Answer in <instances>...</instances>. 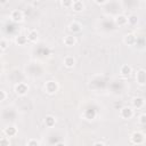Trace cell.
<instances>
[{
    "label": "cell",
    "mask_w": 146,
    "mask_h": 146,
    "mask_svg": "<svg viewBox=\"0 0 146 146\" xmlns=\"http://www.w3.org/2000/svg\"><path fill=\"white\" fill-rule=\"evenodd\" d=\"M14 90H15L16 95H18V96H25L27 94V91H29V86L25 82H19V83H17L15 86Z\"/></svg>",
    "instance_id": "obj_4"
},
{
    "label": "cell",
    "mask_w": 146,
    "mask_h": 146,
    "mask_svg": "<svg viewBox=\"0 0 146 146\" xmlns=\"http://www.w3.org/2000/svg\"><path fill=\"white\" fill-rule=\"evenodd\" d=\"M138 122H139V123H140L141 125H144V124L146 123V114H145V113H141V114L139 115Z\"/></svg>",
    "instance_id": "obj_23"
},
{
    "label": "cell",
    "mask_w": 146,
    "mask_h": 146,
    "mask_svg": "<svg viewBox=\"0 0 146 146\" xmlns=\"http://www.w3.org/2000/svg\"><path fill=\"white\" fill-rule=\"evenodd\" d=\"M40 144H39V141L36 140V139H34V138H31V139H29L27 140V143H26V146H39Z\"/></svg>",
    "instance_id": "obj_21"
},
{
    "label": "cell",
    "mask_w": 146,
    "mask_h": 146,
    "mask_svg": "<svg viewBox=\"0 0 146 146\" xmlns=\"http://www.w3.org/2000/svg\"><path fill=\"white\" fill-rule=\"evenodd\" d=\"M0 48L5 51L8 48V41L6 39H0Z\"/></svg>",
    "instance_id": "obj_22"
},
{
    "label": "cell",
    "mask_w": 146,
    "mask_h": 146,
    "mask_svg": "<svg viewBox=\"0 0 146 146\" xmlns=\"http://www.w3.org/2000/svg\"><path fill=\"white\" fill-rule=\"evenodd\" d=\"M131 105H132V108H143L144 105H145V100L143 97H133L132 100H131Z\"/></svg>",
    "instance_id": "obj_11"
},
{
    "label": "cell",
    "mask_w": 146,
    "mask_h": 146,
    "mask_svg": "<svg viewBox=\"0 0 146 146\" xmlns=\"http://www.w3.org/2000/svg\"><path fill=\"white\" fill-rule=\"evenodd\" d=\"M84 2L81 1V0H74L72 1V6H71V9H73V11L75 13H80L84 9Z\"/></svg>",
    "instance_id": "obj_10"
},
{
    "label": "cell",
    "mask_w": 146,
    "mask_h": 146,
    "mask_svg": "<svg viewBox=\"0 0 146 146\" xmlns=\"http://www.w3.org/2000/svg\"><path fill=\"white\" fill-rule=\"evenodd\" d=\"M6 98H7V94H6V91L2 90V89H0V102H3Z\"/></svg>",
    "instance_id": "obj_25"
},
{
    "label": "cell",
    "mask_w": 146,
    "mask_h": 146,
    "mask_svg": "<svg viewBox=\"0 0 146 146\" xmlns=\"http://www.w3.org/2000/svg\"><path fill=\"white\" fill-rule=\"evenodd\" d=\"M15 42H16V44H18V46H25L26 44V42H27V39H26V35H17L16 36V39H15Z\"/></svg>",
    "instance_id": "obj_18"
},
{
    "label": "cell",
    "mask_w": 146,
    "mask_h": 146,
    "mask_svg": "<svg viewBox=\"0 0 146 146\" xmlns=\"http://www.w3.org/2000/svg\"><path fill=\"white\" fill-rule=\"evenodd\" d=\"M114 23L117 26H125V25H128V16H125L123 14H119L115 16Z\"/></svg>",
    "instance_id": "obj_7"
},
{
    "label": "cell",
    "mask_w": 146,
    "mask_h": 146,
    "mask_svg": "<svg viewBox=\"0 0 146 146\" xmlns=\"http://www.w3.org/2000/svg\"><path fill=\"white\" fill-rule=\"evenodd\" d=\"M2 54H3V50L0 48V56H2Z\"/></svg>",
    "instance_id": "obj_29"
},
{
    "label": "cell",
    "mask_w": 146,
    "mask_h": 146,
    "mask_svg": "<svg viewBox=\"0 0 146 146\" xmlns=\"http://www.w3.org/2000/svg\"><path fill=\"white\" fill-rule=\"evenodd\" d=\"M3 135L8 138H10V137H15L16 135H17V128L16 127H14V125H10V127H7V128H5L3 129Z\"/></svg>",
    "instance_id": "obj_13"
},
{
    "label": "cell",
    "mask_w": 146,
    "mask_h": 146,
    "mask_svg": "<svg viewBox=\"0 0 146 146\" xmlns=\"http://www.w3.org/2000/svg\"><path fill=\"white\" fill-rule=\"evenodd\" d=\"M120 116L123 119V120H129L133 116V110L132 107L130 106H124L120 110Z\"/></svg>",
    "instance_id": "obj_5"
},
{
    "label": "cell",
    "mask_w": 146,
    "mask_h": 146,
    "mask_svg": "<svg viewBox=\"0 0 146 146\" xmlns=\"http://www.w3.org/2000/svg\"><path fill=\"white\" fill-rule=\"evenodd\" d=\"M132 73V67L128 64H123L121 67H120V74L123 76V78H128L130 74Z\"/></svg>",
    "instance_id": "obj_12"
},
{
    "label": "cell",
    "mask_w": 146,
    "mask_h": 146,
    "mask_svg": "<svg viewBox=\"0 0 146 146\" xmlns=\"http://www.w3.org/2000/svg\"><path fill=\"white\" fill-rule=\"evenodd\" d=\"M38 35H39V33H38L36 30H30V31L27 32L26 39H27V41H30V42H35V41L38 40Z\"/></svg>",
    "instance_id": "obj_16"
},
{
    "label": "cell",
    "mask_w": 146,
    "mask_h": 146,
    "mask_svg": "<svg viewBox=\"0 0 146 146\" xmlns=\"http://www.w3.org/2000/svg\"><path fill=\"white\" fill-rule=\"evenodd\" d=\"M63 42L66 47H73L76 43V38L74 35H65L63 39Z\"/></svg>",
    "instance_id": "obj_14"
},
{
    "label": "cell",
    "mask_w": 146,
    "mask_h": 146,
    "mask_svg": "<svg viewBox=\"0 0 146 146\" xmlns=\"http://www.w3.org/2000/svg\"><path fill=\"white\" fill-rule=\"evenodd\" d=\"M56 123V117L54 115H47L44 117V125L47 128H52Z\"/></svg>",
    "instance_id": "obj_17"
},
{
    "label": "cell",
    "mask_w": 146,
    "mask_h": 146,
    "mask_svg": "<svg viewBox=\"0 0 146 146\" xmlns=\"http://www.w3.org/2000/svg\"><path fill=\"white\" fill-rule=\"evenodd\" d=\"M136 81L140 87H144L146 84V71L144 68H139L136 72Z\"/></svg>",
    "instance_id": "obj_3"
},
{
    "label": "cell",
    "mask_w": 146,
    "mask_h": 146,
    "mask_svg": "<svg viewBox=\"0 0 146 146\" xmlns=\"http://www.w3.org/2000/svg\"><path fill=\"white\" fill-rule=\"evenodd\" d=\"M68 30L72 33H79L82 30V24L80 22H78V21H73V22H71L68 24Z\"/></svg>",
    "instance_id": "obj_9"
},
{
    "label": "cell",
    "mask_w": 146,
    "mask_h": 146,
    "mask_svg": "<svg viewBox=\"0 0 146 146\" xmlns=\"http://www.w3.org/2000/svg\"><path fill=\"white\" fill-rule=\"evenodd\" d=\"M95 3H96V5H106V3H108V1H107V0H103V1L95 0Z\"/></svg>",
    "instance_id": "obj_26"
},
{
    "label": "cell",
    "mask_w": 146,
    "mask_h": 146,
    "mask_svg": "<svg viewBox=\"0 0 146 146\" xmlns=\"http://www.w3.org/2000/svg\"><path fill=\"white\" fill-rule=\"evenodd\" d=\"M130 141L133 145H141L145 141V135L140 131H135L130 135Z\"/></svg>",
    "instance_id": "obj_2"
},
{
    "label": "cell",
    "mask_w": 146,
    "mask_h": 146,
    "mask_svg": "<svg viewBox=\"0 0 146 146\" xmlns=\"http://www.w3.org/2000/svg\"><path fill=\"white\" fill-rule=\"evenodd\" d=\"M136 41H137V36L133 33H127L123 36V42L127 46H135L136 44Z\"/></svg>",
    "instance_id": "obj_8"
},
{
    "label": "cell",
    "mask_w": 146,
    "mask_h": 146,
    "mask_svg": "<svg viewBox=\"0 0 146 146\" xmlns=\"http://www.w3.org/2000/svg\"><path fill=\"white\" fill-rule=\"evenodd\" d=\"M10 19L15 23H21L23 19H24V14L22 10L19 9H14L11 13H10Z\"/></svg>",
    "instance_id": "obj_6"
},
{
    "label": "cell",
    "mask_w": 146,
    "mask_h": 146,
    "mask_svg": "<svg viewBox=\"0 0 146 146\" xmlns=\"http://www.w3.org/2000/svg\"><path fill=\"white\" fill-rule=\"evenodd\" d=\"M63 64H64L65 67L72 68V67H74V65H75V58H74L73 56H66V57L64 58V60H63Z\"/></svg>",
    "instance_id": "obj_15"
},
{
    "label": "cell",
    "mask_w": 146,
    "mask_h": 146,
    "mask_svg": "<svg viewBox=\"0 0 146 146\" xmlns=\"http://www.w3.org/2000/svg\"><path fill=\"white\" fill-rule=\"evenodd\" d=\"M137 23H138V16L137 15L132 14V15L128 16V24L129 25L133 26V25H137Z\"/></svg>",
    "instance_id": "obj_19"
},
{
    "label": "cell",
    "mask_w": 146,
    "mask_h": 146,
    "mask_svg": "<svg viewBox=\"0 0 146 146\" xmlns=\"http://www.w3.org/2000/svg\"><path fill=\"white\" fill-rule=\"evenodd\" d=\"M55 146H66V144H65V143H63V141H59V143H57Z\"/></svg>",
    "instance_id": "obj_28"
},
{
    "label": "cell",
    "mask_w": 146,
    "mask_h": 146,
    "mask_svg": "<svg viewBox=\"0 0 146 146\" xmlns=\"http://www.w3.org/2000/svg\"><path fill=\"white\" fill-rule=\"evenodd\" d=\"M92 146H105V144L103 141H96V143H94Z\"/></svg>",
    "instance_id": "obj_27"
},
{
    "label": "cell",
    "mask_w": 146,
    "mask_h": 146,
    "mask_svg": "<svg viewBox=\"0 0 146 146\" xmlns=\"http://www.w3.org/2000/svg\"><path fill=\"white\" fill-rule=\"evenodd\" d=\"M0 146H10L9 138H7V137H2V138H0Z\"/></svg>",
    "instance_id": "obj_20"
},
{
    "label": "cell",
    "mask_w": 146,
    "mask_h": 146,
    "mask_svg": "<svg viewBox=\"0 0 146 146\" xmlns=\"http://www.w3.org/2000/svg\"><path fill=\"white\" fill-rule=\"evenodd\" d=\"M60 5L64 8H71L72 6V0H66V1H60Z\"/></svg>",
    "instance_id": "obj_24"
},
{
    "label": "cell",
    "mask_w": 146,
    "mask_h": 146,
    "mask_svg": "<svg viewBox=\"0 0 146 146\" xmlns=\"http://www.w3.org/2000/svg\"><path fill=\"white\" fill-rule=\"evenodd\" d=\"M43 89H44L46 94H48V95H55V94L58 91L59 86H58V83H57L56 81L49 80V81H47V82L44 83Z\"/></svg>",
    "instance_id": "obj_1"
}]
</instances>
